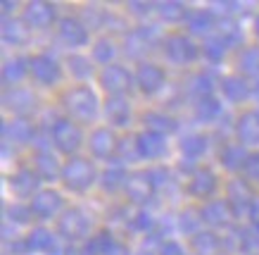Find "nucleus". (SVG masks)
Returning <instances> with one entry per match:
<instances>
[{
	"label": "nucleus",
	"instance_id": "ea45409f",
	"mask_svg": "<svg viewBox=\"0 0 259 255\" xmlns=\"http://www.w3.org/2000/svg\"><path fill=\"white\" fill-rule=\"evenodd\" d=\"M226 50H228V43L221 36H209L202 46V53L209 62H221L224 55H226Z\"/></svg>",
	"mask_w": 259,
	"mask_h": 255
},
{
	"label": "nucleus",
	"instance_id": "680f3d73",
	"mask_svg": "<svg viewBox=\"0 0 259 255\" xmlns=\"http://www.w3.org/2000/svg\"><path fill=\"white\" fill-rule=\"evenodd\" d=\"M138 255H152V250H148V253H145V248H141V250H138Z\"/></svg>",
	"mask_w": 259,
	"mask_h": 255
},
{
	"label": "nucleus",
	"instance_id": "49530a36",
	"mask_svg": "<svg viewBox=\"0 0 259 255\" xmlns=\"http://www.w3.org/2000/svg\"><path fill=\"white\" fill-rule=\"evenodd\" d=\"M83 19H81V22H83V26H91V29H98V26H102V22H105V12H102L100 8H98V5H88V8H83Z\"/></svg>",
	"mask_w": 259,
	"mask_h": 255
},
{
	"label": "nucleus",
	"instance_id": "79ce46f5",
	"mask_svg": "<svg viewBox=\"0 0 259 255\" xmlns=\"http://www.w3.org/2000/svg\"><path fill=\"white\" fill-rule=\"evenodd\" d=\"M238 64H240V72L243 74L259 79V48L243 50V55H240V62Z\"/></svg>",
	"mask_w": 259,
	"mask_h": 255
},
{
	"label": "nucleus",
	"instance_id": "37998d69",
	"mask_svg": "<svg viewBox=\"0 0 259 255\" xmlns=\"http://www.w3.org/2000/svg\"><path fill=\"white\" fill-rule=\"evenodd\" d=\"M117 158L121 160V162H136V160L141 158V153H138V143H136V138H119Z\"/></svg>",
	"mask_w": 259,
	"mask_h": 255
},
{
	"label": "nucleus",
	"instance_id": "a19ab883",
	"mask_svg": "<svg viewBox=\"0 0 259 255\" xmlns=\"http://www.w3.org/2000/svg\"><path fill=\"white\" fill-rule=\"evenodd\" d=\"M200 224H202V212L195 210V207H186L179 215V229L186 231V234L195 236L197 231H200Z\"/></svg>",
	"mask_w": 259,
	"mask_h": 255
},
{
	"label": "nucleus",
	"instance_id": "864d4df0",
	"mask_svg": "<svg viewBox=\"0 0 259 255\" xmlns=\"http://www.w3.org/2000/svg\"><path fill=\"white\" fill-rule=\"evenodd\" d=\"M247 217H250V222H252V227H254V231H259V200H257V198L252 200Z\"/></svg>",
	"mask_w": 259,
	"mask_h": 255
},
{
	"label": "nucleus",
	"instance_id": "cd10ccee",
	"mask_svg": "<svg viewBox=\"0 0 259 255\" xmlns=\"http://www.w3.org/2000/svg\"><path fill=\"white\" fill-rule=\"evenodd\" d=\"M24 239H26L29 253H50V248L55 246V236L46 227H33Z\"/></svg>",
	"mask_w": 259,
	"mask_h": 255
},
{
	"label": "nucleus",
	"instance_id": "c85d7f7f",
	"mask_svg": "<svg viewBox=\"0 0 259 255\" xmlns=\"http://www.w3.org/2000/svg\"><path fill=\"white\" fill-rule=\"evenodd\" d=\"M247 158H250V153L245 151V145H240V143L226 145V148L221 151V155H219L221 165H224L226 169H231V172L245 169V165H247Z\"/></svg>",
	"mask_w": 259,
	"mask_h": 255
},
{
	"label": "nucleus",
	"instance_id": "5701e85b",
	"mask_svg": "<svg viewBox=\"0 0 259 255\" xmlns=\"http://www.w3.org/2000/svg\"><path fill=\"white\" fill-rule=\"evenodd\" d=\"M236 136L240 145H259V112H245L238 117Z\"/></svg>",
	"mask_w": 259,
	"mask_h": 255
},
{
	"label": "nucleus",
	"instance_id": "f03ea898",
	"mask_svg": "<svg viewBox=\"0 0 259 255\" xmlns=\"http://www.w3.org/2000/svg\"><path fill=\"white\" fill-rule=\"evenodd\" d=\"M98 96L93 88L88 86H74L62 96V107L67 110L69 120L79 122H93L98 117Z\"/></svg>",
	"mask_w": 259,
	"mask_h": 255
},
{
	"label": "nucleus",
	"instance_id": "09e8293b",
	"mask_svg": "<svg viewBox=\"0 0 259 255\" xmlns=\"http://www.w3.org/2000/svg\"><path fill=\"white\" fill-rule=\"evenodd\" d=\"M245 172H247V176H250V179L259 181V151L250 153V158H247V165H245Z\"/></svg>",
	"mask_w": 259,
	"mask_h": 255
},
{
	"label": "nucleus",
	"instance_id": "39448f33",
	"mask_svg": "<svg viewBox=\"0 0 259 255\" xmlns=\"http://www.w3.org/2000/svg\"><path fill=\"white\" fill-rule=\"evenodd\" d=\"M162 46H164L166 60L174 64H190L200 57L197 43L186 33H169L162 39Z\"/></svg>",
	"mask_w": 259,
	"mask_h": 255
},
{
	"label": "nucleus",
	"instance_id": "393cba45",
	"mask_svg": "<svg viewBox=\"0 0 259 255\" xmlns=\"http://www.w3.org/2000/svg\"><path fill=\"white\" fill-rule=\"evenodd\" d=\"M33 169L38 172L43 181H53L62 174V165L57 162V158L50 151H38L33 155Z\"/></svg>",
	"mask_w": 259,
	"mask_h": 255
},
{
	"label": "nucleus",
	"instance_id": "4468645a",
	"mask_svg": "<svg viewBox=\"0 0 259 255\" xmlns=\"http://www.w3.org/2000/svg\"><path fill=\"white\" fill-rule=\"evenodd\" d=\"M136 143H138V153H141L143 160H159L169 151L166 136L159 134V131H150V129H145V131L136 136Z\"/></svg>",
	"mask_w": 259,
	"mask_h": 255
},
{
	"label": "nucleus",
	"instance_id": "b1692460",
	"mask_svg": "<svg viewBox=\"0 0 259 255\" xmlns=\"http://www.w3.org/2000/svg\"><path fill=\"white\" fill-rule=\"evenodd\" d=\"M221 91L228 103H243L247 96H252V84H247L238 74H228L221 79Z\"/></svg>",
	"mask_w": 259,
	"mask_h": 255
},
{
	"label": "nucleus",
	"instance_id": "72a5a7b5",
	"mask_svg": "<svg viewBox=\"0 0 259 255\" xmlns=\"http://www.w3.org/2000/svg\"><path fill=\"white\" fill-rule=\"evenodd\" d=\"M179 148L183 153V158H202L204 153H207V136L202 134H186L183 138L179 141Z\"/></svg>",
	"mask_w": 259,
	"mask_h": 255
},
{
	"label": "nucleus",
	"instance_id": "4be33fe9",
	"mask_svg": "<svg viewBox=\"0 0 259 255\" xmlns=\"http://www.w3.org/2000/svg\"><path fill=\"white\" fill-rule=\"evenodd\" d=\"M31 39V26L22 17H5L3 19V41L8 46H24Z\"/></svg>",
	"mask_w": 259,
	"mask_h": 255
},
{
	"label": "nucleus",
	"instance_id": "7c9ffc66",
	"mask_svg": "<svg viewBox=\"0 0 259 255\" xmlns=\"http://www.w3.org/2000/svg\"><path fill=\"white\" fill-rule=\"evenodd\" d=\"M126 181H128V172L124 169V165H112L100 174V186L102 191L114 193L119 189H124Z\"/></svg>",
	"mask_w": 259,
	"mask_h": 255
},
{
	"label": "nucleus",
	"instance_id": "5fc2aeb1",
	"mask_svg": "<svg viewBox=\"0 0 259 255\" xmlns=\"http://www.w3.org/2000/svg\"><path fill=\"white\" fill-rule=\"evenodd\" d=\"M197 169L200 167H195V165H193V158H181V162H179V172H186V174H195Z\"/></svg>",
	"mask_w": 259,
	"mask_h": 255
},
{
	"label": "nucleus",
	"instance_id": "0eeeda50",
	"mask_svg": "<svg viewBox=\"0 0 259 255\" xmlns=\"http://www.w3.org/2000/svg\"><path fill=\"white\" fill-rule=\"evenodd\" d=\"M3 105H5V110L12 112L15 117H24V120H29L38 103H36V96H33L29 88H22V86H15V88H5V93H3Z\"/></svg>",
	"mask_w": 259,
	"mask_h": 255
},
{
	"label": "nucleus",
	"instance_id": "9d476101",
	"mask_svg": "<svg viewBox=\"0 0 259 255\" xmlns=\"http://www.w3.org/2000/svg\"><path fill=\"white\" fill-rule=\"evenodd\" d=\"M124 191H126V196H128V200H134V203L143 205V203H148V200L155 196L157 184L152 181L150 169H143V172H134V174H128V181H126Z\"/></svg>",
	"mask_w": 259,
	"mask_h": 255
},
{
	"label": "nucleus",
	"instance_id": "bf43d9fd",
	"mask_svg": "<svg viewBox=\"0 0 259 255\" xmlns=\"http://www.w3.org/2000/svg\"><path fill=\"white\" fill-rule=\"evenodd\" d=\"M252 96L259 100V79H254V84H252Z\"/></svg>",
	"mask_w": 259,
	"mask_h": 255
},
{
	"label": "nucleus",
	"instance_id": "6ab92c4d",
	"mask_svg": "<svg viewBox=\"0 0 259 255\" xmlns=\"http://www.w3.org/2000/svg\"><path fill=\"white\" fill-rule=\"evenodd\" d=\"M102 115L110 122V127H126L131 122V103L124 96H107Z\"/></svg>",
	"mask_w": 259,
	"mask_h": 255
},
{
	"label": "nucleus",
	"instance_id": "4d7b16f0",
	"mask_svg": "<svg viewBox=\"0 0 259 255\" xmlns=\"http://www.w3.org/2000/svg\"><path fill=\"white\" fill-rule=\"evenodd\" d=\"M64 255H86V250H83V246H74L71 243L69 248H64Z\"/></svg>",
	"mask_w": 259,
	"mask_h": 255
},
{
	"label": "nucleus",
	"instance_id": "4c0bfd02",
	"mask_svg": "<svg viewBox=\"0 0 259 255\" xmlns=\"http://www.w3.org/2000/svg\"><path fill=\"white\" fill-rule=\"evenodd\" d=\"M31 217L33 215V210L31 205H24V203H12V205H5V222L10 224H29L31 222Z\"/></svg>",
	"mask_w": 259,
	"mask_h": 255
},
{
	"label": "nucleus",
	"instance_id": "13d9d810",
	"mask_svg": "<svg viewBox=\"0 0 259 255\" xmlns=\"http://www.w3.org/2000/svg\"><path fill=\"white\" fill-rule=\"evenodd\" d=\"M12 8H17L15 3H10V0H5V3H3V12H5V15H8V12H12Z\"/></svg>",
	"mask_w": 259,
	"mask_h": 255
},
{
	"label": "nucleus",
	"instance_id": "6e6d98bb",
	"mask_svg": "<svg viewBox=\"0 0 259 255\" xmlns=\"http://www.w3.org/2000/svg\"><path fill=\"white\" fill-rule=\"evenodd\" d=\"M107 255H131V250H128V246H124V243H114V246L107 250Z\"/></svg>",
	"mask_w": 259,
	"mask_h": 255
},
{
	"label": "nucleus",
	"instance_id": "20e7f679",
	"mask_svg": "<svg viewBox=\"0 0 259 255\" xmlns=\"http://www.w3.org/2000/svg\"><path fill=\"white\" fill-rule=\"evenodd\" d=\"M91 220L81 207H67L62 215L57 217V236H62L69 243H79L88 236Z\"/></svg>",
	"mask_w": 259,
	"mask_h": 255
},
{
	"label": "nucleus",
	"instance_id": "ddd939ff",
	"mask_svg": "<svg viewBox=\"0 0 259 255\" xmlns=\"http://www.w3.org/2000/svg\"><path fill=\"white\" fill-rule=\"evenodd\" d=\"M31 77L43 86H53L62 79V64L53 55H33L31 57Z\"/></svg>",
	"mask_w": 259,
	"mask_h": 255
},
{
	"label": "nucleus",
	"instance_id": "f257e3e1",
	"mask_svg": "<svg viewBox=\"0 0 259 255\" xmlns=\"http://www.w3.org/2000/svg\"><path fill=\"white\" fill-rule=\"evenodd\" d=\"M60 181L64 184L67 191L74 193H83L88 191L95 181H100V174L95 169V162L91 158H81V155H74L62 165V174H60Z\"/></svg>",
	"mask_w": 259,
	"mask_h": 255
},
{
	"label": "nucleus",
	"instance_id": "a18cd8bd",
	"mask_svg": "<svg viewBox=\"0 0 259 255\" xmlns=\"http://www.w3.org/2000/svg\"><path fill=\"white\" fill-rule=\"evenodd\" d=\"M219 36L231 46V43H238V41L243 39V31H240L236 19H224L219 24Z\"/></svg>",
	"mask_w": 259,
	"mask_h": 255
},
{
	"label": "nucleus",
	"instance_id": "aec40b11",
	"mask_svg": "<svg viewBox=\"0 0 259 255\" xmlns=\"http://www.w3.org/2000/svg\"><path fill=\"white\" fill-rule=\"evenodd\" d=\"M26 74H31V57L15 55L3 64V84L5 88H15L26 79Z\"/></svg>",
	"mask_w": 259,
	"mask_h": 255
},
{
	"label": "nucleus",
	"instance_id": "603ef678",
	"mask_svg": "<svg viewBox=\"0 0 259 255\" xmlns=\"http://www.w3.org/2000/svg\"><path fill=\"white\" fill-rule=\"evenodd\" d=\"M5 246H8V253H12V255H24V253H29L26 239H17V241H12V243H5Z\"/></svg>",
	"mask_w": 259,
	"mask_h": 255
},
{
	"label": "nucleus",
	"instance_id": "2eb2a0df",
	"mask_svg": "<svg viewBox=\"0 0 259 255\" xmlns=\"http://www.w3.org/2000/svg\"><path fill=\"white\" fill-rule=\"evenodd\" d=\"M88 148L93 153V158H110V155H117L119 138L110 127H98L88 136Z\"/></svg>",
	"mask_w": 259,
	"mask_h": 255
},
{
	"label": "nucleus",
	"instance_id": "c03bdc74",
	"mask_svg": "<svg viewBox=\"0 0 259 255\" xmlns=\"http://www.w3.org/2000/svg\"><path fill=\"white\" fill-rule=\"evenodd\" d=\"M193 93L197 96V100L200 98H207V96H212V91H214V81H212V77L209 74H204V72H200V74H195L193 77Z\"/></svg>",
	"mask_w": 259,
	"mask_h": 255
},
{
	"label": "nucleus",
	"instance_id": "f8f14e48",
	"mask_svg": "<svg viewBox=\"0 0 259 255\" xmlns=\"http://www.w3.org/2000/svg\"><path fill=\"white\" fill-rule=\"evenodd\" d=\"M36 138V127L31 120L15 117V120L3 122V143L12 145H26Z\"/></svg>",
	"mask_w": 259,
	"mask_h": 255
},
{
	"label": "nucleus",
	"instance_id": "dca6fc26",
	"mask_svg": "<svg viewBox=\"0 0 259 255\" xmlns=\"http://www.w3.org/2000/svg\"><path fill=\"white\" fill-rule=\"evenodd\" d=\"M29 205H31L33 215L38 220H50L62 210V193L55 191V189H43L40 193L33 196Z\"/></svg>",
	"mask_w": 259,
	"mask_h": 255
},
{
	"label": "nucleus",
	"instance_id": "e433bc0d",
	"mask_svg": "<svg viewBox=\"0 0 259 255\" xmlns=\"http://www.w3.org/2000/svg\"><path fill=\"white\" fill-rule=\"evenodd\" d=\"M67 69L76 79H91L93 77V62H91V57L79 55V53H69L67 55Z\"/></svg>",
	"mask_w": 259,
	"mask_h": 255
},
{
	"label": "nucleus",
	"instance_id": "f704fd0d",
	"mask_svg": "<svg viewBox=\"0 0 259 255\" xmlns=\"http://www.w3.org/2000/svg\"><path fill=\"white\" fill-rule=\"evenodd\" d=\"M143 122H145V127L150 131H159V134H164V136L174 134L179 129V122L174 120V117H169V115H162V112H145Z\"/></svg>",
	"mask_w": 259,
	"mask_h": 255
},
{
	"label": "nucleus",
	"instance_id": "3c124183",
	"mask_svg": "<svg viewBox=\"0 0 259 255\" xmlns=\"http://www.w3.org/2000/svg\"><path fill=\"white\" fill-rule=\"evenodd\" d=\"M152 8H155V5H150V3H138V0L128 3V10H131L134 15H138V17L150 15V12H152Z\"/></svg>",
	"mask_w": 259,
	"mask_h": 255
},
{
	"label": "nucleus",
	"instance_id": "58836bf2",
	"mask_svg": "<svg viewBox=\"0 0 259 255\" xmlns=\"http://www.w3.org/2000/svg\"><path fill=\"white\" fill-rule=\"evenodd\" d=\"M114 55H117V48H114V43H112L110 39H98L93 46V62L98 64H114L112 60H114Z\"/></svg>",
	"mask_w": 259,
	"mask_h": 255
},
{
	"label": "nucleus",
	"instance_id": "f3484780",
	"mask_svg": "<svg viewBox=\"0 0 259 255\" xmlns=\"http://www.w3.org/2000/svg\"><path fill=\"white\" fill-rule=\"evenodd\" d=\"M57 33H60V41L69 48H81V46L88 43V29L76 17H62L60 26H57Z\"/></svg>",
	"mask_w": 259,
	"mask_h": 255
},
{
	"label": "nucleus",
	"instance_id": "a211bd4d",
	"mask_svg": "<svg viewBox=\"0 0 259 255\" xmlns=\"http://www.w3.org/2000/svg\"><path fill=\"white\" fill-rule=\"evenodd\" d=\"M217 189H219V179H217V174L209 167H200L188 181V193L193 198H200V200L212 198L217 193Z\"/></svg>",
	"mask_w": 259,
	"mask_h": 255
},
{
	"label": "nucleus",
	"instance_id": "473e14b6",
	"mask_svg": "<svg viewBox=\"0 0 259 255\" xmlns=\"http://www.w3.org/2000/svg\"><path fill=\"white\" fill-rule=\"evenodd\" d=\"M221 115V103L214 96L200 98L195 103V120L202 122V124H212V122L219 120Z\"/></svg>",
	"mask_w": 259,
	"mask_h": 255
},
{
	"label": "nucleus",
	"instance_id": "7ed1b4c3",
	"mask_svg": "<svg viewBox=\"0 0 259 255\" xmlns=\"http://www.w3.org/2000/svg\"><path fill=\"white\" fill-rule=\"evenodd\" d=\"M50 141H53V145H55L62 155L74 158V155L79 153V148L83 145V131H81V127L74 120L62 117V120H57L55 124H53V129H50Z\"/></svg>",
	"mask_w": 259,
	"mask_h": 255
},
{
	"label": "nucleus",
	"instance_id": "bb28decb",
	"mask_svg": "<svg viewBox=\"0 0 259 255\" xmlns=\"http://www.w3.org/2000/svg\"><path fill=\"white\" fill-rule=\"evenodd\" d=\"M228 205H231V210H233V217H240L243 212H250V205H252V196L250 191L245 189L240 181H233L231 186H228Z\"/></svg>",
	"mask_w": 259,
	"mask_h": 255
},
{
	"label": "nucleus",
	"instance_id": "2f4dec72",
	"mask_svg": "<svg viewBox=\"0 0 259 255\" xmlns=\"http://www.w3.org/2000/svg\"><path fill=\"white\" fill-rule=\"evenodd\" d=\"M155 10H157V15L164 19V22H171V24H176V22H183V19H188V8H186V3H181V0H166V3H157L155 5Z\"/></svg>",
	"mask_w": 259,
	"mask_h": 255
},
{
	"label": "nucleus",
	"instance_id": "8fccbe9b",
	"mask_svg": "<svg viewBox=\"0 0 259 255\" xmlns=\"http://www.w3.org/2000/svg\"><path fill=\"white\" fill-rule=\"evenodd\" d=\"M157 255H186V250H183V246H181L179 241H164L159 246Z\"/></svg>",
	"mask_w": 259,
	"mask_h": 255
},
{
	"label": "nucleus",
	"instance_id": "412c9836",
	"mask_svg": "<svg viewBox=\"0 0 259 255\" xmlns=\"http://www.w3.org/2000/svg\"><path fill=\"white\" fill-rule=\"evenodd\" d=\"M202 212V222L209 224L212 229H221V227H228L231 217H233V210L228 205V200H209L207 205L200 210Z\"/></svg>",
	"mask_w": 259,
	"mask_h": 255
},
{
	"label": "nucleus",
	"instance_id": "9b49d317",
	"mask_svg": "<svg viewBox=\"0 0 259 255\" xmlns=\"http://www.w3.org/2000/svg\"><path fill=\"white\" fill-rule=\"evenodd\" d=\"M55 17H57L55 5L46 3V0H31V3H26L22 12V19L31 29H48V26H53Z\"/></svg>",
	"mask_w": 259,
	"mask_h": 255
},
{
	"label": "nucleus",
	"instance_id": "a878e982",
	"mask_svg": "<svg viewBox=\"0 0 259 255\" xmlns=\"http://www.w3.org/2000/svg\"><path fill=\"white\" fill-rule=\"evenodd\" d=\"M186 26H188V31L193 36H207L217 26V19H214L212 10H190Z\"/></svg>",
	"mask_w": 259,
	"mask_h": 255
},
{
	"label": "nucleus",
	"instance_id": "052dcab7",
	"mask_svg": "<svg viewBox=\"0 0 259 255\" xmlns=\"http://www.w3.org/2000/svg\"><path fill=\"white\" fill-rule=\"evenodd\" d=\"M254 36H257V39H259V15L254 17Z\"/></svg>",
	"mask_w": 259,
	"mask_h": 255
},
{
	"label": "nucleus",
	"instance_id": "423d86ee",
	"mask_svg": "<svg viewBox=\"0 0 259 255\" xmlns=\"http://www.w3.org/2000/svg\"><path fill=\"white\" fill-rule=\"evenodd\" d=\"M98 81H100V88L107 96H124L126 91L136 84L134 74L128 72L124 64H107V67H102Z\"/></svg>",
	"mask_w": 259,
	"mask_h": 255
},
{
	"label": "nucleus",
	"instance_id": "c9c22d12",
	"mask_svg": "<svg viewBox=\"0 0 259 255\" xmlns=\"http://www.w3.org/2000/svg\"><path fill=\"white\" fill-rule=\"evenodd\" d=\"M114 243H117V241L112 239V231L100 229L95 236H91V239L83 243V250H86V255H107V250H110Z\"/></svg>",
	"mask_w": 259,
	"mask_h": 255
},
{
	"label": "nucleus",
	"instance_id": "1a4fd4ad",
	"mask_svg": "<svg viewBox=\"0 0 259 255\" xmlns=\"http://www.w3.org/2000/svg\"><path fill=\"white\" fill-rule=\"evenodd\" d=\"M40 181H43V179H40L38 172L33 167H19L15 174H10L8 186L17 198H33L36 193L43 191V189H40Z\"/></svg>",
	"mask_w": 259,
	"mask_h": 255
},
{
	"label": "nucleus",
	"instance_id": "de8ad7c7",
	"mask_svg": "<svg viewBox=\"0 0 259 255\" xmlns=\"http://www.w3.org/2000/svg\"><path fill=\"white\" fill-rule=\"evenodd\" d=\"M152 227H155V220H152V215H150L148 210H138V212L131 217V229L145 231V234H148Z\"/></svg>",
	"mask_w": 259,
	"mask_h": 255
},
{
	"label": "nucleus",
	"instance_id": "c756f323",
	"mask_svg": "<svg viewBox=\"0 0 259 255\" xmlns=\"http://www.w3.org/2000/svg\"><path fill=\"white\" fill-rule=\"evenodd\" d=\"M190 246L197 255H214L221 248V236H217L214 229L207 231H197L195 236L190 239Z\"/></svg>",
	"mask_w": 259,
	"mask_h": 255
},
{
	"label": "nucleus",
	"instance_id": "6e6552de",
	"mask_svg": "<svg viewBox=\"0 0 259 255\" xmlns=\"http://www.w3.org/2000/svg\"><path fill=\"white\" fill-rule=\"evenodd\" d=\"M134 79H136V86L141 88V93L155 96V93H159L164 88L166 74L155 62H138V67H136V72H134Z\"/></svg>",
	"mask_w": 259,
	"mask_h": 255
}]
</instances>
